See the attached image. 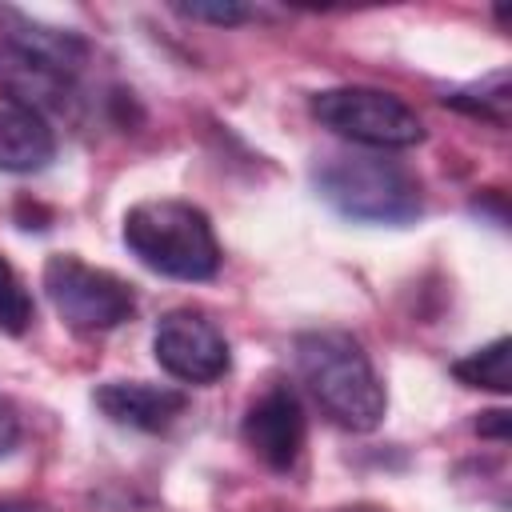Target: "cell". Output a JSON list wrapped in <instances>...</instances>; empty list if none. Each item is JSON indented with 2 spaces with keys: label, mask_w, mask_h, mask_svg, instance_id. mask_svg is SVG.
I'll list each match as a JSON object with an SVG mask.
<instances>
[{
  "label": "cell",
  "mask_w": 512,
  "mask_h": 512,
  "mask_svg": "<svg viewBox=\"0 0 512 512\" xmlns=\"http://www.w3.org/2000/svg\"><path fill=\"white\" fill-rule=\"evenodd\" d=\"M508 348H512V340H508V336H496L492 344H484V348L468 352L464 360H456V364H452V376H456L460 384H468V388H488V392H496V396H508V392H512Z\"/></svg>",
  "instance_id": "8fae6325"
},
{
  "label": "cell",
  "mask_w": 512,
  "mask_h": 512,
  "mask_svg": "<svg viewBox=\"0 0 512 512\" xmlns=\"http://www.w3.org/2000/svg\"><path fill=\"white\" fill-rule=\"evenodd\" d=\"M0 512H32V504H28V500H8V496H0Z\"/></svg>",
  "instance_id": "e0dca14e"
},
{
  "label": "cell",
  "mask_w": 512,
  "mask_h": 512,
  "mask_svg": "<svg viewBox=\"0 0 512 512\" xmlns=\"http://www.w3.org/2000/svg\"><path fill=\"white\" fill-rule=\"evenodd\" d=\"M152 356L180 384H216L232 368L224 332L196 308H172L156 320Z\"/></svg>",
  "instance_id": "52a82bcc"
},
{
  "label": "cell",
  "mask_w": 512,
  "mask_h": 512,
  "mask_svg": "<svg viewBox=\"0 0 512 512\" xmlns=\"http://www.w3.org/2000/svg\"><path fill=\"white\" fill-rule=\"evenodd\" d=\"M240 440L244 448L272 472H292L304 440H308V420L304 404L288 384H268L244 412L240 420Z\"/></svg>",
  "instance_id": "ba28073f"
},
{
  "label": "cell",
  "mask_w": 512,
  "mask_h": 512,
  "mask_svg": "<svg viewBox=\"0 0 512 512\" xmlns=\"http://www.w3.org/2000/svg\"><path fill=\"white\" fill-rule=\"evenodd\" d=\"M36 320V304L32 292L24 288L20 272L12 268V260L0 252V332L4 336H24Z\"/></svg>",
  "instance_id": "4fadbf2b"
},
{
  "label": "cell",
  "mask_w": 512,
  "mask_h": 512,
  "mask_svg": "<svg viewBox=\"0 0 512 512\" xmlns=\"http://www.w3.org/2000/svg\"><path fill=\"white\" fill-rule=\"evenodd\" d=\"M296 372L320 412L348 428V432H372L384 420L388 396L384 384L364 352V344L344 328H308L292 340Z\"/></svg>",
  "instance_id": "7a4b0ae2"
},
{
  "label": "cell",
  "mask_w": 512,
  "mask_h": 512,
  "mask_svg": "<svg viewBox=\"0 0 512 512\" xmlns=\"http://www.w3.org/2000/svg\"><path fill=\"white\" fill-rule=\"evenodd\" d=\"M56 156V132L48 120L20 104H0V172H40Z\"/></svg>",
  "instance_id": "30bf717a"
},
{
  "label": "cell",
  "mask_w": 512,
  "mask_h": 512,
  "mask_svg": "<svg viewBox=\"0 0 512 512\" xmlns=\"http://www.w3.org/2000/svg\"><path fill=\"white\" fill-rule=\"evenodd\" d=\"M92 404L100 408L104 420L132 428V432H164L172 428L184 408L188 396L180 388L168 384H148V380H108L92 392Z\"/></svg>",
  "instance_id": "9c48e42d"
},
{
  "label": "cell",
  "mask_w": 512,
  "mask_h": 512,
  "mask_svg": "<svg viewBox=\"0 0 512 512\" xmlns=\"http://www.w3.org/2000/svg\"><path fill=\"white\" fill-rule=\"evenodd\" d=\"M328 512H388L380 504H340V508H328Z\"/></svg>",
  "instance_id": "ac0fdd59"
},
{
  "label": "cell",
  "mask_w": 512,
  "mask_h": 512,
  "mask_svg": "<svg viewBox=\"0 0 512 512\" xmlns=\"http://www.w3.org/2000/svg\"><path fill=\"white\" fill-rule=\"evenodd\" d=\"M324 204L360 224H412L424 208L420 176L384 152H336L312 168Z\"/></svg>",
  "instance_id": "3957f363"
},
{
  "label": "cell",
  "mask_w": 512,
  "mask_h": 512,
  "mask_svg": "<svg viewBox=\"0 0 512 512\" xmlns=\"http://www.w3.org/2000/svg\"><path fill=\"white\" fill-rule=\"evenodd\" d=\"M124 248L168 280H212L220 272V244L204 208L188 200H140L120 224Z\"/></svg>",
  "instance_id": "277c9868"
},
{
  "label": "cell",
  "mask_w": 512,
  "mask_h": 512,
  "mask_svg": "<svg viewBox=\"0 0 512 512\" xmlns=\"http://www.w3.org/2000/svg\"><path fill=\"white\" fill-rule=\"evenodd\" d=\"M20 436H24L20 412H16V404L8 396H0V460H8L20 448Z\"/></svg>",
  "instance_id": "9a60e30c"
},
{
  "label": "cell",
  "mask_w": 512,
  "mask_h": 512,
  "mask_svg": "<svg viewBox=\"0 0 512 512\" xmlns=\"http://www.w3.org/2000/svg\"><path fill=\"white\" fill-rule=\"evenodd\" d=\"M444 104L468 112V116H480L496 128L508 124V108H512V92H508V72H492L468 88H456L452 96H444Z\"/></svg>",
  "instance_id": "7c38bea8"
},
{
  "label": "cell",
  "mask_w": 512,
  "mask_h": 512,
  "mask_svg": "<svg viewBox=\"0 0 512 512\" xmlns=\"http://www.w3.org/2000/svg\"><path fill=\"white\" fill-rule=\"evenodd\" d=\"M476 432L488 436V440H508V436H512V416H508L504 408H488V412H480Z\"/></svg>",
  "instance_id": "2e32d148"
},
{
  "label": "cell",
  "mask_w": 512,
  "mask_h": 512,
  "mask_svg": "<svg viewBox=\"0 0 512 512\" xmlns=\"http://www.w3.org/2000/svg\"><path fill=\"white\" fill-rule=\"evenodd\" d=\"M312 116L364 148L376 152H396V148H412L424 140V120L396 96L384 88H368V84H344V88H324L312 96Z\"/></svg>",
  "instance_id": "5b68a950"
},
{
  "label": "cell",
  "mask_w": 512,
  "mask_h": 512,
  "mask_svg": "<svg viewBox=\"0 0 512 512\" xmlns=\"http://www.w3.org/2000/svg\"><path fill=\"white\" fill-rule=\"evenodd\" d=\"M176 12L180 16H188V20H204V24H216V28H236V24H244V20H252V8H244V4H176Z\"/></svg>",
  "instance_id": "5bb4252c"
},
{
  "label": "cell",
  "mask_w": 512,
  "mask_h": 512,
  "mask_svg": "<svg viewBox=\"0 0 512 512\" xmlns=\"http://www.w3.org/2000/svg\"><path fill=\"white\" fill-rule=\"evenodd\" d=\"M88 60V40L72 28L44 24L0 4V92L32 112H60L76 96V76Z\"/></svg>",
  "instance_id": "6da1fadb"
},
{
  "label": "cell",
  "mask_w": 512,
  "mask_h": 512,
  "mask_svg": "<svg viewBox=\"0 0 512 512\" xmlns=\"http://www.w3.org/2000/svg\"><path fill=\"white\" fill-rule=\"evenodd\" d=\"M44 292L56 316L76 332H108L136 316V292L124 276L80 260L76 252H56L44 260Z\"/></svg>",
  "instance_id": "8992f818"
}]
</instances>
